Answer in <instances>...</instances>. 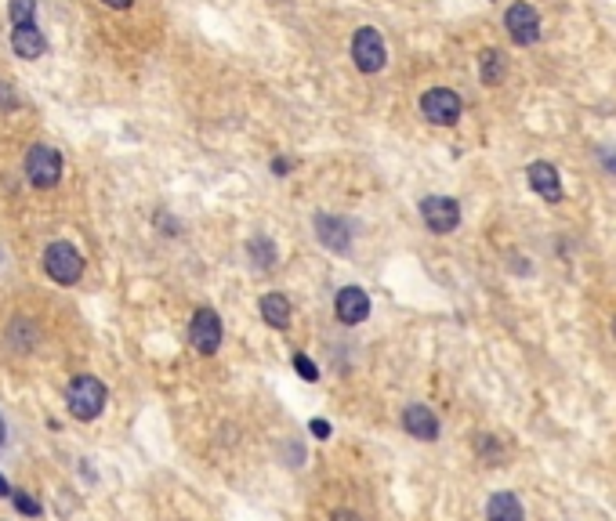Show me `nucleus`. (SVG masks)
Here are the masks:
<instances>
[{"label": "nucleus", "mask_w": 616, "mask_h": 521, "mask_svg": "<svg viewBox=\"0 0 616 521\" xmlns=\"http://www.w3.org/2000/svg\"><path fill=\"white\" fill-rule=\"evenodd\" d=\"M526 181H529V188H533L536 195L548 199V203H558V199H562L558 171H555L551 164H544V159H536V164L526 167Z\"/></svg>", "instance_id": "obj_10"}, {"label": "nucleus", "mask_w": 616, "mask_h": 521, "mask_svg": "<svg viewBox=\"0 0 616 521\" xmlns=\"http://www.w3.org/2000/svg\"><path fill=\"white\" fill-rule=\"evenodd\" d=\"M105 384L91 373H81V377H73L69 387H65V406L76 420H95L102 410H105Z\"/></svg>", "instance_id": "obj_1"}, {"label": "nucleus", "mask_w": 616, "mask_h": 521, "mask_svg": "<svg viewBox=\"0 0 616 521\" xmlns=\"http://www.w3.org/2000/svg\"><path fill=\"white\" fill-rule=\"evenodd\" d=\"M247 254H250V261H254V268H276V261H280V254H276V243H273V239H250V243H247Z\"/></svg>", "instance_id": "obj_16"}, {"label": "nucleus", "mask_w": 616, "mask_h": 521, "mask_svg": "<svg viewBox=\"0 0 616 521\" xmlns=\"http://www.w3.org/2000/svg\"><path fill=\"white\" fill-rule=\"evenodd\" d=\"M420 218H425V225L435 235H450L460 225V207L450 195H425L420 199Z\"/></svg>", "instance_id": "obj_5"}, {"label": "nucleus", "mask_w": 616, "mask_h": 521, "mask_svg": "<svg viewBox=\"0 0 616 521\" xmlns=\"http://www.w3.org/2000/svg\"><path fill=\"white\" fill-rule=\"evenodd\" d=\"M486 517L489 521H526V510H522L515 493H493L489 507H486Z\"/></svg>", "instance_id": "obj_14"}, {"label": "nucleus", "mask_w": 616, "mask_h": 521, "mask_svg": "<svg viewBox=\"0 0 616 521\" xmlns=\"http://www.w3.org/2000/svg\"><path fill=\"white\" fill-rule=\"evenodd\" d=\"M12 48H15L19 58H29V62H33V58H41V55L48 51V40H44L41 29L29 22V26H15V29H12Z\"/></svg>", "instance_id": "obj_13"}, {"label": "nucleus", "mask_w": 616, "mask_h": 521, "mask_svg": "<svg viewBox=\"0 0 616 521\" xmlns=\"http://www.w3.org/2000/svg\"><path fill=\"white\" fill-rule=\"evenodd\" d=\"M403 427L413 434V438H420V442H432V438H439V417L428 410V406H406V413H403Z\"/></svg>", "instance_id": "obj_12"}, {"label": "nucleus", "mask_w": 616, "mask_h": 521, "mask_svg": "<svg viewBox=\"0 0 616 521\" xmlns=\"http://www.w3.org/2000/svg\"><path fill=\"white\" fill-rule=\"evenodd\" d=\"M261 318L273 330H287V323H290V301L283 294H265L261 297Z\"/></svg>", "instance_id": "obj_15"}, {"label": "nucleus", "mask_w": 616, "mask_h": 521, "mask_svg": "<svg viewBox=\"0 0 616 521\" xmlns=\"http://www.w3.org/2000/svg\"><path fill=\"white\" fill-rule=\"evenodd\" d=\"M330 521H359V517H356V514H352V510H337V514H334V517H330Z\"/></svg>", "instance_id": "obj_24"}, {"label": "nucleus", "mask_w": 616, "mask_h": 521, "mask_svg": "<svg viewBox=\"0 0 616 521\" xmlns=\"http://www.w3.org/2000/svg\"><path fill=\"white\" fill-rule=\"evenodd\" d=\"M479 65H482V84H500L504 80V55H500L497 48H486L482 55H479Z\"/></svg>", "instance_id": "obj_17"}, {"label": "nucleus", "mask_w": 616, "mask_h": 521, "mask_svg": "<svg viewBox=\"0 0 616 521\" xmlns=\"http://www.w3.org/2000/svg\"><path fill=\"white\" fill-rule=\"evenodd\" d=\"M602 164H605L609 171H616V152H609V149H602Z\"/></svg>", "instance_id": "obj_23"}, {"label": "nucleus", "mask_w": 616, "mask_h": 521, "mask_svg": "<svg viewBox=\"0 0 616 521\" xmlns=\"http://www.w3.org/2000/svg\"><path fill=\"white\" fill-rule=\"evenodd\" d=\"M4 438H8V427H4V417H0V446H4Z\"/></svg>", "instance_id": "obj_27"}, {"label": "nucleus", "mask_w": 616, "mask_h": 521, "mask_svg": "<svg viewBox=\"0 0 616 521\" xmlns=\"http://www.w3.org/2000/svg\"><path fill=\"white\" fill-rule=\"evenodd\" d=\"M15 507H19L22 514H29V517H36V514H41V503H36V500H33L29 493H19V496H15Z\"/></svg>", "instance_id": "obj_20"}, {"label": "nucleus", "mask_w": 616, "mask_h": 521, "mask_svg": "<svg viewBox=\"0 0 616 521\" xmlns=\"http://www.w3.org/2000/svg\"><path fill=\"white\" fill-rule=\"evenodd\" d=\"M308 427H312V434H316V438H330V424H327V420H312Z\"/></svg>", "instance_id": "obj_22"}, {"label": "nucleus", "mask_w": 616, "mask_h": 521, "mask_svg": "<svg viewBox=\"0 0 616 521\" xmlns=\"http://www.w3.org/2000/svg\"><path fill=\"white\" fill-rule=\"evenodd\" d=\"M273 171H276V174H287V171H290V164H287V159L280 156V159H276V164H273Z\"/></svg>", "instance_id": "obj_26"}, {"label": "nucleus", "mask_w": 616, "mask_h": 521, "mask_svg": "<svg viewBox=\"0 0 616 521\" xmlns=\"http://www.w3.org/2000/svg\"><path fill=\"white\" fill-rule=\"evenodd\" d=\"M44 268H48V275L55 279V283L73 287L76 279L84 275V257H81V250H76L73 243H51L44 250Z\"/></svg>", "instance_id": "obj_2"}, {"label": "nucleus", "mask_w": 616, "mask_h": 521, "mask_svg": "<svg viewBox=\"0 0 616 521\" xmlns=\"http://www.w3.org/2000/svg\"><path fill=\"white\" fill-rule=\"evenodd\" d=\"M8 15H12L15 26H29L33 15H36V0H12V4H8Z\"/></svg>", "instance_id": "obj_18"}, {"label": "nucleus", "mask_w": 616, "mask_h": 521, "mask_svg": "<svg viewBox=\"0 0 616 521\" xmlns=\"http://www.w3.org/2000/svg\"><path fill=\"white\" fill-rule=\"evenodd\" d=\"M352 62L359 73H381L384 62H389V48L373 26H363L356 36H352Z\"/></svg>", "instance_id": "obj_3"}, {"label": "nucleus", "mask_w": 616, "mask_h": 521, "mask_svg": "<svg viewBox=\"0 0 616 521\" xmlns=\"http://www.w3.org/2000/svg\"><path fill=\"white\" fill-rule=\"evenodd\" d=\"M294 370H297V373H301V377H304L308 384H312V380H320V370H316V363H312V358H308V355H301V351L294 355Z\"/></svg>", "instance_id": "obj_19"}, {"label": "nucleus", "mask_w": 616, "mask_h": 521, "mask_svg": "<svg viewBox=\"0 0 616 521\" xmlns=\"http://www.w3.org/2000/svg\"><path fill=\"white\" fill-rule=\"evenodd\" d=\"M26 174L36 188H55L62 181V156L51 145H33L26 156Z\"/></svg>", "instance_id": "obj_4"}, {"label": "nucleus", "mask_w": 616, "mask_h": 521, "mask_svg": "<svg viewBox=\"0 0 616 521\" xmlns=\"http://www.w3.org/2000/svg\"><path fill=\"white\" fill-rule=\"evenodd\" d=\"M0 105H19V98H15V91H12V84H4V80H0Z\"/></svg>", "instance_id": "obj_21"}, {"label": "nucleus", "mask_w": 616, "mask_h": 521, "mask_svg": "<svg viewBox=\"0 0 616 521\" xmlns=\"http://www.w3.org/2000/svg\"><path fill=\"white\" fill-rule=\"evenodd\" d=\"M189 341H192V348H196L200 355H214L221 348V318H218V311L200 308L196 315H192Z\"/></svg>", "instance_id": "obj_7"}, {"label": "nucleus", "mask_w": 616, "mask_h": 521, "mask_svg": "<svg viewBox=\"0 0 616 521\" xmlns=\"http://www.w3.org/2000/svg\"><path fill=\"white\" fill-rule=\"evenodd\" d=\"M504 29L519 48H529V44L541 40V15H536V8H529V4H512L508 15H504Z\"/></svg>", "instance_id": "obj_6"}, {"label": "nucleus", "mask_w": 616, "mask_h": 521, "mask_svg": "<svg viewBox=\"0 0 616 521\" xmlns=\"http://www.w3.org/2000/svg\"><path fill=\"white\" fill-rule=\"evenodd\" d=\"M316 235H320L323 247H330V250H337V254H344V250L352 247V228H349V221H341V218H334V214H316Z\"/></svg>", "instance_id": "obj_11"}, {"label": "nucleus", "mask_w": 616, "mask_h": 521, "mask_svg": "<svg viewBox=\"0 0 616 521\" xmlns=\"http://www.w3.org/2000/svg\"><path fill=\"white\" fill-rule=\"evenodd\" d=\"M420 112H425L428 124H439V127H453L460 119V98L446 88H435L420 98Z\"/></svg>", "instance_id": "obj_8"}, {"label": "nucleus", "mask_w": 616, "mask_h": 521, "mask_svg": "<svg viewBox=\"0 0 616 521\" xmlns=\"http://www.w3.org/2000/svg\"><path fill=\"white\" fill-rule=\"evenodd\" d=\"M12 489H8V482H4V474H0V496H8Z\"/></svg>", "instance_id": "obj_28"}, {"label": "nucleus", "mask_w": 616, "mask_h": 521, "mask_svg": "<svg viewBox=\"0 0 616 521\" xmlns=\"http://www.w3.org/2000/svg\"><path fill=\"white\" fill-rule=\"evenodd\" d=\"M102 4H109V8H117V11H124V8H131V0H102Z\"/></svg>", "instance_id": "obj_25"}, {"label": "nucleus", "mask_w": 616, "mask_h": 521, "mask_svg": "<svg viewBox=\"0 0 616 521\" xmlns=\"http://www.w3.org/2000/svg\"><path fill=\"white\" fill-rule=\"evenodd\" d=\"M612 337H616V323H612Z\"/></svg>", "instance_id": "obj_29"}, {"label": "nucleus", "mask_w": 616, "mask_h": 521, "mask_svg": "<svg viewBox=\"0 0 616 521\" xmlns=\"http://www.w3.org/2000/svg\"><path fill=\"white\" fill-rule=\"evenodd\" d=\"M334 311H337V318H341L344 326H359L363 318L370 315V297H366V290L344 287V290L337 294V301H334Z\"/></svg>", "instance_id": "obj_9"}]
</instances>
